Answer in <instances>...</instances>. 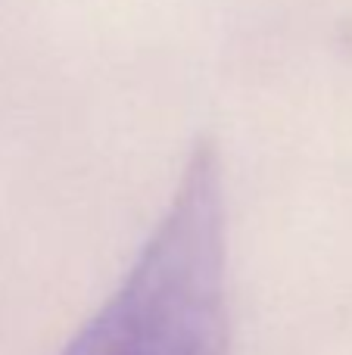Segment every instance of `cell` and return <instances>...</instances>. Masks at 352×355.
<instances>
[{
  "label": "cell",
  "instance_id": "1",
  "mask_svg": "<svg viewBox=\"0 0 352 355\" xmlns=\"http://www.w3.org/2000/svg\"><path fill=\"white\" fill-rule=\"evenodd\" d=\"M225 256L222 162L203 141L125 281L60 355H225Z\"/></svg>",
  "mask_w": 352,
  "mask_h": 355
}]
</instances>
